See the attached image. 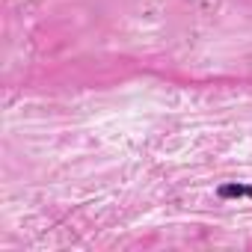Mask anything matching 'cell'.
<instances>
[{
	"label": "cell",
	"mask_w": 252,
	"mask_h": 252,
	"mask_svg": "<svg viewBox=\"0 0 252 252\" xmlns=\"http://www.w3.org/2000/svg\"><path fill=\"white\" fill-rule=\"evenodd\" d=\"M220 196L222 199H252V187H246V184H225V187H220Z\"/></svg>",
	"instance_id": "6da1fadb"
}]
</instances>
